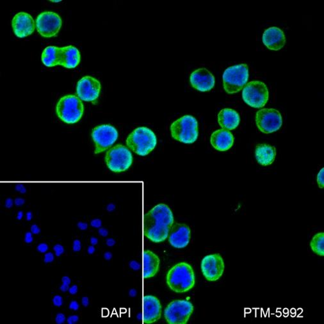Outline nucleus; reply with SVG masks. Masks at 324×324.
Instances as JSON below:
<instances>
[{
    "instance_id": "nucleus-1",
    "label": "nucleus",
    "mask_w": 324,
    "mask_h": 324,
    "mask_svg": "<svg viewBox=\"0 0 324 324\" xmlns=\"http://www.w3.org/2000/svg\"><path fill=\"white\" fill-rule=\"evenodd\" d=\"M174 222L173 213L165 204H159L145 214L144 233L154 243H160L169 237Z\"/></svg>"
},
{
    "instance_id": "nucleus-29",
    "label": "nucleus",
    "mask_w": 324,
    "mask_h": 324,
    "mask_svg": "<svg viewBox=\"0 0 324 324\" xmlns=\"http://www.w3.org/2000/svg\"><path fill=\"white\" fill-rule=\"evenodd\" d=\"M53 304L54 305V306L56 307H61L62 304H63V298L61 296L59 295H54L53 298Z\"/></svg>"
},
{
    "instance_id": "nucleus-4",
    "label": "nucleus",
    "mask_w": 324,
    "mask_h": 324,
    "mask_svg": "<svg viewBox=\"0 0 324 324\" xmlns=\"http://www.w3.org/2000/svg\"><path fill=\"white\" fill-rule=\"evenodd\" d=\"M173 138L184 144H193L198 138V122L194 117L184 116L174 121L171 126Z\"/></svg>"
},
{
    "instance_id": "nucleus-36",
    "label": "nucleus",
    "mask_w": 324,
    "mask_h": 324,
    "mask_svg": "<svg viewBox=\"0 0 324 324\" xmlns=\"http://www.w3.org/2000/svg\"><path fill=\"white\" fill-rule=\"evenodd\" d=\"M69 308L71 310L78 311L80 308V304L76 301H72L69 304Z\"/></svg>"
},
{
    "instance_id": "nucleus-56",
    "label": "nucleus",
    "mask_w": 324,
    "mask_h": 324,
    "mask_svg": "<svg viewBox=\"0 0 324 324\" xmlns=\"http://www.w3.org/2000/svg\"><path fill=\"white\" fill-rule=\"evenodd\" d=\"M114 208H115V206H114V205H113V204H109L108 206V208H107L108 211H112V210H114Z\"/></svg>"
},
{
    "instance_id": "nucleus-25",
    "label": "nucleus",
    "mask_w": 324,
    "mask_h": 324,
    "mask_svg": "<svg viewBox=\"0 0 324 324\" xmlns=\"http://www.w3.org/2000/svg\"><path fill=\"white\" fill-rule=\"evenodd\" d=\"M42 62L46 67L60 65L61 63V47L48 46L45 48L42 54Z\"/></svg>"
},
{
    "instance_id": "nucleus-16",
    "label": "nucleus",
    "mask_w": 324,
    "mask_h": 324,
    "mask_svg": "<svg viewBox=\"0 0 324 324\" xmlns=\"http://www.w3.org/2000/svg\"><path fill=\"white\" fill-rule=\"evenodd\" d=\"M191 232L190 228L184 224L174 222L169 234V241L172 247L183 249L188 245Z\"/></svg>"
},
{
    "instance_id": "nucleus-58",
    "label": "nucleus",
    "mask_w": 324,
    "mask_h": 324,
    "mask_svg": "<svg viewBox=\"0 0 324 324\" xmlns=\"http://www.w3.org/2000/svg\"><path fill=\"white\" fill-rule=\"evenodd\" d=\"M51 1V2H53V3H59V2H60L61 1Z\"/></svg>"
},
{
    "instance_id": "nucleus-18",
    "label": "nucleus",
    "mask_w": 324,
    "mask_h": 324,
    "mask_svg": "<svg viewBox=\"0 0 324 324\" xmlns=\"http://www.w3.org/2000/svg\"><path fill=\"white\" fill-rule=\"evenodd\" d=\"M162 305L159 299L153 295H148L143 298V321L151 324L161 318Z\"/></svg>"
},
{
    "instance_id": "nucleus-43",
    "label": "nucleus",
    "mask_w": 324,
    "mask_h": 324,
    "mask_svg": "<svg viewBox=\"0 0 324 324\" xmlns=\"http://www.w3.org/2000/svg\"><path fill=\"white\" fill-rule=\"evenodd\" d=\"M13 204H14V201H13V200L11 198H8V199L5 201V207H6V208H10L12 207Z\"/></svg>"
},
{
    "instance_id": "nucleus-42",
    "label": "nucleus",
    "mask_w": 324,
    "mask_h": 324,
    "mask_svg": "<svg viewBox=\"0 0 324 324\" xmlns=\"http://www.w3.org/2000/svg\"><path fill=\"white\" fill-rule=\"evenodd\" d=\"M25 199L23 198L17 197L14 200V204H16L17 206H23L24 204H25Z\"/></svg>"
},
{
    "instance_id": "nucleus-27",
    "label": "nucleus",
    "mask_w": 324,
    "mask_h": 324,
    "mask_svg": "<svg viewBox=\"0 0 324 324\" xmlns=\"http://www.w3.org/2000/svg\"><path fill=\"white\" fill-rule=\"evenodd\" d=\"M324 169L322 168L317 175L316 181L320 188H323L324 186Z\"/></svg>"
},
{
    "instance_id": "nucleus-39",
    "label": "nucleus",
    "mask_w": 324,
    "mask_h": 324,
    "mask_svg": "<svg viewBox=\"0 0 324 324\" xmlns=\"http://www.w3.org/2000/svg\"><path fill=\"white\" fill-rule=\"evenodd\" d=\"M30 230H31V232L33 233V235H38L41 233L40 228H39V227L36 224L32 225L31 226V228H30Z\"/></svg>"
},
{
    "instance_id": "nucleus-47",
    "label": "nucleus",
    "mask_w": 324,
    "mask_h": 324,
    "mask_svg": "<svg viewBox=\"0 0 324 324\" xmlns=\"http://www.w3.org/2000/svg\"><path fill=\"white\" fill-rule=\"evenodd\" d=\"M99 235H100L102 236V237H107V236L108 235V231H107V230L106 229L101 228V229H99Z\"/></svg>"
},
{
    "instance_id": "nucleus-52",
    "label": "nucleus",
    "mask_w": 324,
    "mask_h": 324,
    "mask_svg": "<svg viewBox=\"0 0 324 324\" xmlns=\"http://www.w3.org/2000/svg\"><path fill=\"white\" fill-rule=\"evenodd\" d=\"M137 294V290L135 289H131L129 290V295L131 296V297H135L136 296Z\"/></svg>"
},
{
    "instance_id": "nucleus-48",
    "label": "nucleus",
    "mask_w": 324,
    "mask_h": 324,
    "mask_svg": "<svg viewBox=\"0 0 324 324\" xmlns=\"http://www.w3.org/2000/svg\"><path fill=\"white\" fill-rule=\"evenodd\" d=\"M106 243H107V245L108 247H113L116 244V241L113 238H108L107 240Z\"/></svg>"
},
{
    "instance_id": "nucleus-8",
    "label": "nucleus",
    "mask_w": 324,
    "mask_h": 324,
    "mask_svg": "<svg viewBox=\"0 0 324 324\" xmlns=\"http://www.w3.org/2000/svg\"><path fill=\"white\" fill-rule=\"evenodd\" d=\"M242 98L245 103L250 107L255 108H262L268 101V88L262 81H250L244 88Z\"/></svg>"
},
{
    "instance_id": "nucleus-10",
    "label": "nucleus",
    "mask_w": 324,
    "mask_h": 324,
    "mask_svg": "<svg viewBox=\"0 0 324 324\" xmlns=\"http://www.w3.org/2000/svg\"><path fill=\"white\" fill-rule=\"evenodd\" d=\"M256 123L262 133L268 134L277 131L283 125L279 111L274 108H263L257 111Z\"/></svg>"
},
{
    "instance_id": "nucleus-19",
    "label": "nucleus",
    "mask_w": 324,
    "mask_h": 324,
    "mask_svg": "<svg viewBox=\"0 0 324 324\" xmlns=\"http://www.w3.org/2000/svg\"><path fill=\"white\" fill-rule=\"evenodd\" d=\"M262 41L265 46L270 50L278 51L286 43L285 35L282 30L277 27H270L265 30Z\"/></svg>"
},
{
    "instance_id": "nucleus-6",
    "label": "nucleus",
    "mask_w": 324,
    "mask_h": 324,
    "mask_svg": "<svg viewBox=\"0 0 324 324\" xmlns=\"http://www.w3.org/2000/svg\"><path fill=\"white\" fill-rule=\"evenodd\" d=\"M249 76V67L245 63L229 67L222 76L224 89L229 94L240 92L246 85Z\"/></svg>"
},
{
    "instance_id": "nucleus-34",
    "label": "nucleus",
    "mask_w": 324,
    "mask_h": 324,
    "mask_svg": "<svg viewBox=\"0 0 324 324\" xmlns=\"http://www.w3.org/2000/svg\"><path fill=\"white\" fill-rule=\"evenodd\" d=\"M79 321V316L78 315H71L69 316L67 319V323L68 324H75Z\"/></svg>"
},
{
    "instance_id": "nucleus-46",
    "label": "nucleus",
    "mask_w": 324,
    "mask_h": 324,
    "mask_svg": "<svg viewBox=\"0 0 324 324\" xmlns=\"http://www.w3.org/2000/svg\"><path fill=\"white\" fill-rule=\"evenodd\" d=\"M62 283L63 284H67V285H70V284L71 283V279L69 278L68 276H63L62 278Z\"/></svg>"
},
{
    "instance_id": "nucleus-26",
    "label": "nucleus",
    "mask_w": 324,
    "mask_h": 324,
    "mask_svg": "<svg viewBox=\"0 0 324 324\" xmlns=\"http://www.w3.org/2000/svg\"><path fill=\"white\" fill-rule=\"evenodd\" d=\"M311 250L319 256H324V233H317L310 242Z\"/></svg>"
},
{
    "instance_id": "nucleus-38",
    "label": "nucleus",
    "mask_w": 324,
    "mask_h": 324,
    "mask_svg": "<svg viewBox=\"0 0 324 324\" xmlns=\"http://www.w3.org/2000/svg\"><path fill=\"white\" fill-rule=\"evenodd\" d=\"M90 225L92 226L93 228H99L101 226V221L99 219H94L90 222Z\"/></svg>"
},
{
    "instance_id": "nucleus-50",
    "label": "nucleus",
    "mask_w": 324,
    "mask_h": 324,
    "mask_svg": "<svg viewBox=\"0 0 324 324\" xmlns=\"http://www.w3.org/2000/svg\"><path fill=\"white\" fill-rule=\"evenodd\" d=\"M95 251H96V249H95V247H94V245H90V246L88 247L87 252L89 254H90V255H91V254H93L95 252Z\"/></svg>"
},
{
    "instance_id": "nucleus-9",
    "label": "nucleus",
    "mask_w": 324,
    "mask_h": 324,
    "mask_svg": "<svg viewBox=\"0 0 324 324\" xmlns=\"http://www.w3.org/2000/svg\"><path fill=\"white\" fill-rule=\"evenodd\" d=\"M193 311V305L187 300L171 302L164 311V316L169 324H186Z\"/></svg>"
},
{
    "instance_id": "nucleus-30",
    "label": "nucleus",
    "mask_w": 324,
    "mask_h": 324,
    "mask_svg": "<svg viewBox=\"0 0 324 324\" xmlns=\"http://www.w3.org/2000/svg\"><path fill=\"white\" fill-rule=\"evenodd\" d=\"M66 320L65 314L62 313H58L56 314L55 316V322L57 324H63L64 323Z\"/></svg>"
},
{
    "instance_id": "nucleus-49",
    "label": "nucleus",
    "mask_w": 324,
    "mask_h": 324,
    "mask_svg": "<svg viewBox=\"0 0 324 324\" xmlns=\"http://www.w3.org/2000/svg\"><path fill=\"white\" fill-rule=\"evenodd\" d=\"M69 285H67V284H63L60 287V290H61L62 292H67L69 290Z\"/></svg>"
},
{
    "instance_id": "nucleus-20",
    "label": "nucleus",
    "mask_w": 324,
    "mask_h": 324,
    "mask_svg": "<svg viewBox=\"0 0 324 324\" xmlns=\"http://www.w3.org/2000/svg\"><path fill=\"white\" fill-rule=\"evenodd\" d=\"M234 141L235 138L232 133L224 129L215 131L210 138L211 146L219 151L229 150L233 146Z\"/></svg>"
},
{
    "instance_id": "nucleus-23",
    "label": "nucleus",
    "mask_w": 324,
    "mask_h": 324,
    "mask_svg": "<svg viewBox=\"0 0 324 324\" xmlns=\"http://www.w3.org/2000/svg\"><path fill=\"white\" fill-rule=\"evenodd\" d=\"M81 55L79 50L72 46L61 47L60 65L67 69H74L79 65Z\"/></svg>"
},
{
    "instance_id": "nucleus-33",
    "label": "nucleus",
    "mask_w": 324,
    "mask_h": 324,
    "mask_svg": "<svg viewBox=\"0 0 324 324\" xmlns=\"http://www.w3.org/2000/svg\"><path fill=\"white\" fill-rule=\"evenodd\" d=\"M81 249V244L79 240H75L72 244V250L74 252H80Z\"/></svg>"
},
{
    "instance_id": "nucleus-37",
    "label": "nucleus",
    "mask_w": 324,
    "mask_h": 324,
    "mask_svg": "<svg viewBox=\"0 0 324 324\" xmlns=\"http://www.w3.org/2000/svg\"><path fill=\"white\" fill-rule=\"evenodd\" d=\"M129 267L133 270H138L140 268V264L136 261H131L129 263Z\"/></svg>"
},
{
    "instance_id": "nucleus-13",
    "label": "nucleus",
    "mask_w": 324,
    "mask_h": 324,
    "mask_svg": "<svg viewBox=\"0 0 324 324\" xmlns=\"http://www.w3.org/2000/svg\"><path fill=\"white\" fill-rule=\"evenodd\" d=\"M201 268L206 280L216 281L222 276L224 272V261L219 254H210L202 259Z\"/></svg>"
},
{
    "instance_id": "nucleus-40",
    "label": "nucleus",
    "mask_w": 324,
    "mask_h": 324,
    "mask_svg": "<svg viewBox=\"0 0 324 324\" xmlns=\"http://www.w3.org/2000/svg\"><path fill=\"white\" fill-rule=\"evenodd\" d=\"M68 292H69V293H70V294H71L72 295L76 294V293L78 292V286L76 285V284H74V285H72L71 287H69Z\"/></svg>"
},
{
    "instance_id": "nucleus-55",
    "label": "nucleus",
    "mask_w": 324,
    "mask_h": 324,
    "mask_svg": "<svg viewBox=\"0 0 324 324\" xmlns=\"http://www.w3.org/2000/svg\"><path fill=\"white\" fill-rule=\"evenodd\" d=\"M23 217V212L22 211H19L17 213V219L18 220H21V219H22Z\"/></svg>"
},
{
    "instance_id": "nucleus-54",
    "label": "nucleus",
    "mask_w": 324,
    "mask_h": 324,
    "mask_svg": "<svg viewBox=\"0 0 324 324\" xmlns=\"http://www.w3.org/2000/svg\"><path fill=\"white\" fill-rule=\"evenodd\" d=\"M33 217V214L31 211H28L27 212V213L26 215V220L28 221H30L32 220Z\"/></svg>"
},
{
    "instance_id": "nucleus-41",
    "label": "nucleus",
    "mask_w": 324,
    "mask_h": 324,
    "mask_svg": "<svg viewBox=\"0 0 324 324\" xmlns=\"http://www.w3.org/2000/svg\"><path fill=\"white\" fill-rule=\"evenodd\" d=\"M15 189H16V191L17 192H19L21 193H25L26 192V188L24 186L23 184H17L15 187Z\"/></svg>"
},
{
    "instance_id": "nucleus-31",
    "label": "nucleus",
    "mask_w": 324,
    "mask_h": 324,
    "mask_svg": "<svg viewBox=\"0 0 324 324\" xmlns=\"http://www.w3.org/2000/svg\"><path fill=\"white\" fill-rule=\"evenodd\" d=\"M54 260V255L53 252H50L45 254L44 258V261L45 263H52Z\"/></svg>"
},
{
    "instance_id": "nucleus-45",
    "label": "nucleus",
    "mask_w": 324,
    "mask_h": 324,
    "mask_svg": "<svg viewBox=\"0 0 324 324\" xmlns=\"http://www.w3.org/2000/svg\"><path fill=\"white\" fill-rule=\"evenodd\" d=\"M78 228L81 230H86L88 228V224L85 222H80L78 223Z\"/></svg>"
},
{
    "instance_id": "nucleus-17",
    "label": "nucleus",
    "mask_w": 324,
    "mask_h": 324,
    "mask_svg": "<svg viewBox=\"0 0 324 324\" xmlns=\"http://www.w3.org/2000/svg\"><path fill=\"white\" fill-rule=\"evenodd\" d=\"M190 81L192 86L201 92L210 91L215 86L214 76L206 68L196 69L190 75Z\"/></svg>"
},
{
    "instance_id": "nucleus-57",
    "label": "nucleus",
    "mask_w": 324,
    "mask_h": 324,
    "mask_svg": "<svg viewBox=\"0 0 324 324\" xmlns=\"http://www.w3.org/2000/svg\"><path fill=\"white\" fill-rule=\"evenodd\" d=\"M137 319H138V320H141V318H142V314H141V313L138 314H137Z\"/></svg>"
},
{
    "instance_id": "nucleus-28",
    "label": "nucleus",
    "mask_w": 324,
    "mask_h": 324,
    "mask_svg": "<svg viewBox=\"0 0 324 324\" xmlns=\"http://www.w3.org/2000/svg\"><path fill=\"white\" fill-rule=\"evenodd\" d=\"M53 250L54 251L55 255L57 257H59L60 256H62V254L64 253L65 249H64V247H63V245H62L61 244H57L54 245Z\"/></svg>"
},
{
    "instance_id": "nucleus-3",
    "label": "nucleus",
    "mask_w": 324,
    "mask_h": 324,
    "mask_svg": "<svg viewBox=\"0 0 324 324\" xmlns=\"http://www.w3.org/2000/svg\"><path fill=\"white\" fill-rule=\"evenodd\" d=\"M157 144L154 133L146 127H140L132 131L126 139V145L133 152L140 156L149 154Z\"/></svg>"
},
{
    "instance_id": "nucleus-2",
    "label": "nucleus",
    "mask_w": 324,
    "mask_h": 324,
    "mask_svg": "<svg viewBox=\"0 0 324 324\" xmlns=\"http://www.w3.org/2000/svg\"><path fill=\"white\" fill-rule=\"evenodd\" d=\"M166 281L168 286L176 293H185L193 288L195 276L192 266L186 262L175 265L167 272Z\"/></svg>"
},
{
    "instance_id": "nucleus-5",
    "label": "nucleus",
    "mask_w": 324,
    "mask_h": 324,
    "mask_svg": "<svg viewBox=\"0 0 324 324\" xmlns=\"http://www.w3.org/2000/svg\"><path fill=\"white\" fill-rule=\"evenodd\" d=\"M84 106L78 97L67 95L60 98L56 105L57 116L63 122L67 124H74L82 117Z\"/></svg>"
},
{
    "instance_id": "nucleus-14",
    "label": "nucleus",
    "mask_w": 324,
    "mask_h": 324,
    "mask_svg": "<svg viewBox=\"0 0 324 324\" xmlns=\"http://www.w3.org/2000/svg\"><path fill=\"white\" fill-rule=\"evenodd\" d=\"M101 89V83L98 80L87 76L78 81L76 93L78 98L82 101L94 102L99 98Z\"/></svg>"
},
{
    "instance_id": "nucleus-15",
    "label": "nucleus",
    "mask_w": 324,
    "mask_h": 324,
    "mask_svg": "<svg viewBox=\"0 0 324 324\" xmlns=\"http://www.w3.org/2000/svg\"><path fill=\"white\" fill-rule=\"evenodd\" d=\"M12 26L15 35L19 38H24L32 34L36 25L31 15L26 12H19L14 17Z\"/></svg>"
},
{
    "instance_id": "nucleus-51",
    "label": "nucleus",
    "mask_w": 324,
    "mask_h": 324,
    "mask_svg": "<svg viewBox=\"0 0 324 324\" xmlns=\"http://www.w3.org/2000/svg\"><path fill=\"white\" fill-rule=\"evenodd\" d=\"M104 258L106 260H110L112 258V254L110 252H107L104 254Z\"/></svg>"
},
{
    "instance_id": "nucleus-7",
    "label": "nucleus",
    "mask_w": 324,
    "mask_h": 324,
    "mask_svg": "<svg viewBox=\"0 0 324 324\" xmlns=\"http://www.w3.org/2000/svg\"><path fill=\"white\" fill-rule=\"evenodd\" d=\"M105 162L108 169L114 172L126 171L131 166L133 156L128 148L118 144L106 154Z\"/></svg>"
},
{
    "instance_id": "nucleus-24",
    "label": "nucleus",
    "mask_w": 324,
    "mask_h": 324,
    "mask_svg": "<svg viewBox=\"0 0 324 324\" xmlns=\"http://www.w3.org/2000/svg\"><path fill=\"white\" fill-rule=\"evenodd\" d=\"M276 156V149L267 144H258L255 149V156L260 165L267 166L274 162Z\"/></svg>"
},
{
    "instance_id": "nucleus-35",
    "label": "nucleus",
    "mask_w": 324,
    "mask_h": 324,
    "mask_svg": "<svg viewBox=\"0 0 324 324\" xmlns=\"http://www.w3.org/2000/svg\"><path fill=\"white\" fill-rule=\"evenodd\" d=\"M33 233L32 232H26L25 235V241L26 244H31L33 241Z\"/></svg>"
},
{
    "instance_id": "nucleus-12",
    "label": "nucleus",
    "mask_w": 324,
    "mask_h": 324,
    "mask_svg": "<svg viewBox=\"0 0 324 324\" xmlns=\"http://www.w3.org/2000/svg\"><path fill=\"white\" fill-rule=\"evenodd\" d=\"M118 136L117 130L111 125H101L94 128L92 138L95 144V154L103 152L110 147L117 140Z\"/></svg>"
},
{
    "instance_id": "nucleus-11",
    "label": "nucleus",
    "mask_w": 324,
    "mask_h": 324,
    "mask_svg": "<svg viewBox=\"0 0 324 324\" xmlns=\"http://www.w3.org/2000/svg\"><path fill=\"white\" fill-rule=\"evenodd\" d=\"M37 32L42 37L51 38L58 34L62 25L61 17L53 12H44L39 15L35 22Z\"/></svg>"
},
{
    "instance_id": "nucleus-32",
    "label": "nucleus",
    "mask_w": 324,
    "mask_h": 324,
    "mask_svg": "<svg viewBox=\"0 0 324 324\" xmlns=\"http://www.w3.org/2000/svg\"><path fill=\"white\" fill-rule=\"evenodd\" d=\"M48 249H49V247L46 243H41L37 247V251L41 253H46L48 250Z\"/></svg>"
},
{
    "instance_id": "nucleus-53",
    "label": "nucleus",
    "mask_w": 324,
    "mask_h": 324,
    "mask_svg": "<svg viewBox=\"0 0 324 324\" xmlns=\"http://www.w3.org/2000/svg\"><path fill=\"white\" fill-rule=\"evenodd\" d=\"M98 238L96 237H91V238H90V244H92V245L94 246V245L98 244Z\"/></svg>"
},
{
    "instance_id": "nucleus-21",
    "label": "nucleus",
    "mask_w": 324,
    "mask_h": 324,
    "mask_svg": "<svg viewBox=\"0 0 324 324\" xmlns=\"http://www.w3.org/2000/svg\"><path fill=\"white\" fill-rule=\"evenodd\" d=\"M240 122V117L237 111L224 108L218 114V122L224 129L233 130L237 128Z\"/></svg>"
},
{
    "instance_id": "nucleus-44",
    "label": "nucleus",
    "mask_w": 324,
    "mask_h": 324,
    "mask_svg": "<svg viewBox=\"0 0 324 324\" xmlns=\"http://www.w3.org/2000/svg\"><path fill=\"white\" fill-rule=\"evenodd\" d=\"M81 304H82L84 307H88L89 305V299L87 296H83L81 299Z\"/></svg>"
},
{
    "instance_id": "nucleus-22",
    "label": "nucleus",
    "mask_w": 324,
    "mask_h": 324,
    "mask_svg": "<svg viewBox=\"0 0 324 324\" xmlns=\"http://www.w3.org/2000/svg\"><path fill=\"white\" fill-rule=\"evenodd\" d=\"M159 257L151 250H145L143 254V274L144 279L155 276L160 268Z\"/></svg>"
}]
</instances>
